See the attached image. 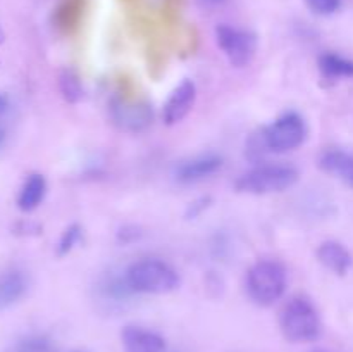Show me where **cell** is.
Here are the masks:
<instances>
[{"label":"cell","instance_id":"cell-1","mask_svg":"<svg viewBox=\"0 0 353 352\" xmlns=\"http://www.w3.org/2000/svg\"><path fill=\"white\" fill-rule=\"evenodd\" d=\"M307 137H309V128L305 119L299 113H286L262 128L261 133L252 138L248 144V152L252 159L262 157L265 152L286 154L302 147Z\"/></svg>","mask_w":353,"mask_h":352},{"label":"cell","instance_id":"cell-2","mask_svg":"<svg viewBox=\"0 0 353 352\" xmlns=\"http://www.w3.org/2000/svg\"><path fill=\"white\" fill-rule=\"evenodd\" d=\"M124 280L133 293L152 295L174 292L181 283L179 273L169 262L157 257H145L133 262L124 273Z\"/></svg>","mask_w":353,"mask_h":352},{"label":"cell","instance_id":"cell-3","mask_svg":"<svg viewBox=\"0 0 353 352\" xmlns=\"http://www.w3.org/2000/svg\"><path fill=\"white\" fill-rule=\"evenodd\" d=\"M283 337L292 344L316 342L323 333V320L312 300L303 295L290 299L279 314Z\"/></svg>","mask_w":353,"mask_h":352},{"label":"cell","instance_id":"cell-4","mask_svg":"<svg viewBox=\"0 0 353 352\" xmlns=\"http://www.w3.org/2000/svg\"><path fill=\"white\" fill-rule=\"evenodd\" d=\"M288 286V275L285 266L274 259H261L247 271L245 289L254 304L271 307L285 295Z\"/></svg>","mask_w":353,"mask_h":352},{"label":"cell","instance_id":"cell-5","mask_svg":"<svg viewBox=\"0 0 353 352\" xmlns=\"http://www.w3.org/2000/svg\"><path fill=\"white\" fill-rule=\"evenodd\" d=\"M299 179V171L290 164H261L243 173L234 186L241 193L268 195L292 188Z\"/></svg>","mask_w":353,"mask_h":352},{"label":"cell","instance_id":"cell-6","mask_svg":"<svg viewBox=\"0 0 353 352\" xmlns=\"http://www.w3.org/2000/svg\"><path fill=\"white\" fill-rule=\"evenodd\" d=\"M216 41L221 52L234 68H245L250 64L257 50L255 35L231 24H219L216 28Z\"/></svg>","mask_w":353,"mask_h":352},{"label":"cell","instance_id":"cell-7","mask_svg":"<svg viewBox=\"0 0 353 352\" xmlns=\"http://www.w3.org/2000/svg\"><path fill=\"white\" fill-rule=\"evenodd\" d=\"M110 117L119 130L128 133H140L147 130L154 121V109L145 100L116 97L110 102Z\"/></svg>","mask_w":353,"mask_h":352},{"label":"cell","instance_id":"cell-8","mask_svg":"<svg viewBox=\"0 0 353 352\" xmlns=\"http://www.w3.org/2000/svg\"><path fill=\"white\" fill-rule=\"evenodd\" d=\"M224 164V159L217 154H200L192 159L179 162L174 169V176L183 185H193L203 179L210 178L221 171Z\"/></svg>","mask_w":353,"mask_h":352},{"label":"cell","instance_id":"cell-9","mask_svg":"<svg viewBox=\"0 0 353 352\" xmlns=\"http://www.w3.org/2000/svg\"><path fill=\"white\" fill-rule=\"evenodd\" d=\"M196 100V86L192 79H185V81L179 83L172 93L169 95L168 102L164 104V109H162V119L168 126L172 124H178L179 121L185 119L190 114V110L193 109Z\"/></svg>","mask_w":353,"mask_h":352},{"label":"cell","instance_id":"cell-10","mask_svg":"<svg viewBox=\"0 0 353 352\" xmlns=\"http://www.w3.org/2000/svg\"><path fill=\"white\" fill-rule=\"evenodd\" d=\"M124 352H165V338L150 328L128 324L121 331Z\"/></svg>","mask_w":353,"mask_h":352},{"label":"cell","instance_id":"cell-11","mask_svg":"<svg viewBox=\"0 0 353 352\" xmlns=\"http://www.w3.org/2000/svg\"><path fill=\"white\" fill-rule=\"evenodd\" d=\"M317 259L327 271L338 276L348 275L353 266L352 252L336 240H326L317 248Z\"/></svg>","mask_w":353,"mask_h":352},{"label":"cell","instance_id":"cell-12","mask_svg":"<svg viewBox=\"0 0 353 352\" xmlns=\"http://www.w3.org/2000/svg\"><path fill=\"white\" fill-rule=\"evenodd\" d=\"M30 289L28 275L21 269H7L0 273V313L19 302Z\"/></svg>","mask_w":353,"mask_h":352},{"label":"cell","instance_id":"cell-13","mask_svg":"<svg viewBox=\"0 0 353 352\" xmlns=\"http://www.w3.org/2000/svg\"><path fill=\"white\" fill-rule=\"evenodd\" d=\"M319 168L327 175L334 176L353 188V154L352 152L341 150V148H331L323 152L319 159Z\"/></svg>","mask_w":353,"mask_h":352},{"label":"cell","instance_id":"cell-14","mask_svg":"<svg viewBox=\"0 0 353 352\" xmlns=\"http://www.w3.org/2000/svg\"><path fill=\"white\" fill-rule=\"evenodd\" d=\"M45 195H47V182L41 175L33 173L21 186L19 195H17V207L23 213H31L43 202Z\"/></svg>","mask_w":353,"mask_h":352},{"label":"cell","instance_id":"cell-15","mask_svg":"<svg viewBox=\"0 0 353 352\" xmlns=\"http://www.w3.org/2000/svg\"><path fill=\"white\" fill-rule=\"evenodd\" d=\"M319 69L327 79H353V61L334 52H326L319 57Z\"/></svg>","mask_w":353,"mask_h":352},{"label":"cell","instance_id":"cell-16","mask_svg":"<svg viewBox=\"0 0 353 352\" xmlns=\"http://www.w3.org/2000/svg\"><path fill=\"white\" fill-rule=\"evenodd\" d=\"M59 90H61L62 97L71 104L78 102L83 97L81 79H79V76L76 75L74 71H71V69H64V71L59 75Z\"/></svg>","mask_w":353,"mask_h":352},{"label":"cell","instance_id":"cell-17","mask_svg":"<svg viewBox=\"0 0 353 352\" xmlns=\"http://www.w3.org/2000/svg\"><path fill=\"white\" fill-rule=\"evenodd\" d=\"M7 352H54V344L43 335H31L21 338Z\"/></svg>","mask_w":353,"mask_h":352},{"label":"cell","instance_id":"cell-18","mask_svg":"<svg viewBox=\"0 0 353 352\" xmlns=\"http://www.w3.org/2000/svg\"><path fill=\"white\" fill-rule=\"evenodd\" d=\"M81 14V0H65L57 10V21L62 28L69 30L74 26Z\"/></svg>","mask_w":353,"mask_h":352},{"label":"cell","instance_id":"cell-19","mask_svg":"<svg viewBox=\"0 0 353 352\" xmlns=\"http://www.w3.org/2000/svg\"><path fill=\"white\" fill-rule=\"evenodd\" d=\"M79 238H81V228L78 224H71L64 230V233L61 235V240L57 244V254L65 255L72 251V248L78 245Z\"/></svg>","mask_w":353,"mask_h":352},{"label":"cell","instance_id":"cell-20","mask_svg":"<svg viewBox=\"0 0 353 352\" xmlns=\"http://www.w3.org/2000/svg\"><path fill=\"white\" fill-rule=\"evenodd\" d=\"M317 16H333L341 9V0H303Z\"/></svg>","mask_w":353,"mask_h":352},{"label":"cell","instance_id":"cell-21","mask_svg":"<svg viewBox=\"0 0 353 352\" xmlns=\"http://www.w3.org/2000/svg\"><path fill=\"white\" fill-rule=\"evenodd\" d=\"M228 0H196V3H199L200 7H203V9H219V7H223L224 3H226Z\"/></svg>","mask_w":353,"mask_h":352},{"label":"cell","instance_id":"cell-22","mask_svg":"<svg viewBox=\"0 0 353 352\" xmlns=\"http://www.w3.org/2000/svg\"><path fill=\"white\" fill-rule=\"evenodd\" d=\"M7 107H9V102H7V99L3 95H0V116H2L3 113L7 110Z\"/></svg>","mask_w":353,"mask_h":352},{"label":"cell","instance_id":"cell-23","mask_svg":"<svg viewBox=\"0 0 353 352\" xmlns=\"http://www.w3.org/2000/svg\"><path fill=\"white\" fill-rule=\"evenodd\" d=\"M309 352H333V351H327V349H323V347H316V349H310Z\"/></svg>","mask_w":353,"mask_h":352},{"label":"cell","instance_id":"cell-24","mask_svg":"<svg viewBox=\"0 0 353 352\" xmlns=\"http://www.w3.org/2000/svg\"><path fill=\"white\" fill-rule=\"evenodd\" d=\"M3 141H6V131L0 130V147H2Z\"/></svg>","mask_w":353,"mask_h":352},{"label":"cell","instance_id":"cell-25","mask_svg":"<svg viewBox=\"0 0 353 352\" xmlns=\"http://www.w3.org/2000/svg\"><path fill=\"white\" fill-rule=\"evenodd\" d=\"M0 40H2V31H0Z\"/></svg>","mask_w":353,"mask_h":352}]
</instances>
